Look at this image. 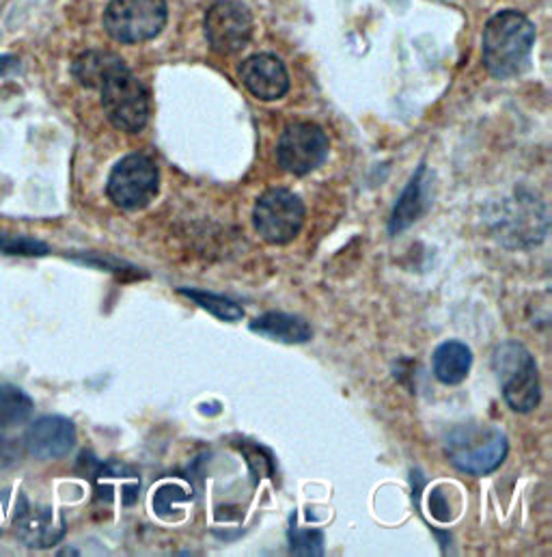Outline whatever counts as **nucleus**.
Returning a JSON list of instances; mask_svg holds the SVG:
<instances>
[{
    "label": "nucleus",
    "instance_id": "obj_17",
    "mask_svg": "<svg viewBox=\"0 0 552 557\" xmlns=\"http://www.w3.org/2000/svg\"><path fill=\"white\" fill-rule=\"evenodd\" d=\"M122 67H126V63L117 54L104 52V50H89V52H83L72 63V74L83 87L100 89L104 81Z\"/></svg>",
    "mask_w": 552,
    "mask_h": 557
},
{
    "label": "nucleus",
    "instance_id": "obj_18",
    "mask_svg": "<svg viewBox=\"0 0 552 557\" xmlns=\"http://www.w3.org/2000/svg\"><path fill=\"white\" fill-rule=\"evenodd\" d=\"M33 413V400L15 385L0 383V428L24 423Z\"/></svg>",
    "mask_w": 552,
    "mask_h": 557
},
{
    "label": "nucleus",
    "instance_id": "obj_19",
    "mask_svg": "<svg viewBox=\"0 0 552 557\" xmlns=\"http://www.w3.org/2000/svg\"><path fill=\"white\" fill-rule=\"evenodd\" d=\"M179 294H184L186 298L195 300L199 307H203L205 311H210L218 320L238 322V320L244 318V309L236 300H231L227 296H221V294H214V292L195 289V287H179Z\"/></svg>",
    "mask_w": 552,
    "mask_h": 557
},
{
    "label": "nucleus",
    "instance_id": "obj_10",
    "mask_svg": "<svg viewBox=\"0 0 552 557\" xmlns=\"http://www.w3.org/2000/svg\"><path fill=\"white\" fill-rule=\"evenodd\" d=\"M205 37L214 52L238 54L253 37V15L238 0H218L205 15Z\"/></svg>",
    "mask_w": 552,
    "mask_h": 557
},
{
    "label": "nucleus",
    "instance_id": "obj_24",
    "mask_svg": "<svg viewBox=\"0 0 552 557\" xmlns=\"http://www.w3.org/2000/svg\"><path fill=\"white\" fill-rule=\"evenodd\" d=\"M20 70V61L11 54H0V76H7L11 72Z\"/></svg>",
    "mask_w": 552,
    "mask_h": 557
},
{
    "label": "nucleus",
    "instance_id": "obj_8",
    "mask_svg": "<svg viewBox=\"0 0 552 557\" xmlns=\"http://www.w3.org/2000/svg\"><path fill=\"white\" fill-rule=\"evenodd\" d=\"M253 223L258 234L271 245L291 243L304 223V206L298 195L287 188L266 190L253 212Z\"/></svg>",
    "mask_w": 552,
    "mask_h": 557
},
{
    "label": "nucleus",
    "instance_id": "obj_22",
    "mask_svg": "<svg viewBox=\"0 0 552 557\" xmlns=\"http://www.w3.org/2000/svg\"><path fill=\"white\" fill-rule=\"evenodd\" d=\"M289 547L293 556H322L324 554V536L315 530H291Z\"/></svg>",
    "mask_w": 552,
    "mask_h": 557
},
{
    "label": "nucleus",
    "instance_id": "obj_14",
    "mask_svg": "<svg viewBox=\"0 0 552 557\" xmlns=\"http://www.w3.org/2000/svg\"><path fill=\"white\" fill-rule=\"evenodd\" d=\"M427 201H429V186H427V169L425 164H421L416 169L409 186L402 190L391 219H389V234L398 236L402 232H406L414 221H418L425 210H427Z\"/></svg>",
    "mask_w": 552,
    "mask_h": 557
},
{
    "label": "nucleus",
    "instance_id": "obj_6",
    "mask_svg": "<svg viewBox=\"0 0 552 557\" xmlns=\"http://www.w3.org/2000/svg\"><path fill=\"white\" fill-rule=\"evenodd\" d=\"M102 109L109 122L122 133H138L149 120V96L137 76L126 67L104 81Z\"/></svg>",
    "mask_w": 552,
    "mask_h": 557
},
{
    "label": "nucleus",
    "instance_id": "obj_15",
    "mask_svg": "<svg viewBox=\"0 0 552 557\" xmlns=\"http://www.w3.org/2000/svg\"><path fill=\"white\" fill-rule=\"evenodd\" d=\"M431 368L442 385H460L468 379L473 368V352L464 342L449 339L434 352Z\"/></svg>",
    "mask_w": 552,
    "mask_h": 557
},
{
    "label": "nucleus",
    "instance_id": "obj_16",
    "mask_svg": "<svg viewBox=\"0 0 552 557\" xmlns=\"http://www.w3.org/2000/svg\"><path fill=\"white\" fill-rule=\"evenodd\" d=\"M251 331L283 344H304L313 335L311 324L304 318L293 313H283V311H268L255 318L251 322Z\"/></svg>",
    "mask_w": 552,
    "mask_h": 557
},
{
    "label": "nucleus",
    "instance_id": "obj_9",
    "mask_svg": "<svg viewBox=\"0 0 552 557\" xmlns=\"http://www.w3.org/2000/svg\"><path fill=\"white\" fill-rule=\"evenodd\" d=\"M328 137L326 133L309 122H298L285 128L276 145L278 164L298 177L319 169L328 156Z\"/></svg>",
    "mask_w": 552,
    "mask_h": 557
},
{
    "label": "nucleus",
    "instance_id": "obj_1",
    "mask_svg": "<svg viewBox=\"0 0 552 557\" xmlns=\"http://www.w3.org/2000/svg\"><path fill=\"white\" fill-rule=\"evenodd\" d=\"M536 46V26L518 11H501L484 28V65L494 78H514L525 72Z\"/></svg>",
    "mask_w": 552,
    "mask_h": 557
},
{
    "label": "nucleus",
    "instance_id": "obj_4",
    "mask_svg": "<svg viewBox=\"0 0 552 557\" xmlns=\"http://www.w3.org/2000/svg\"><path fill=\"white\" fill-rule=\"evenodd\" d=\"M492 370L501 383L507 407L516 413H531L542 398L540 372L534 355L518 342H503L492 352Z\"/></svg>",
    "mask_w": 552,
    "mask_h": 557
},
{
    "label": "nucleus",
    "instance_id": "obj_3",
    "mask_svg": "<svg viewBox=\"0 0 552 557\" xmlns=\"http://www.w3.org/2000/svg\"><path fill=\"white\" fill-rule=\"evenodd\" d=\"M549 208L540 195L516 190L497 210L490 223L497 240L507 249L538 247L549 232Z\"/></svg>",
    "mask_w": 552,
    "mask_h": 557
},
{
    "label": "nucleus",
    "instance_id": "obj_5",
    "mask_svg": "<svg viewBox=\"0 0 552 557\" xmlns=\"http://www.w3.org/2000/svg\"><path fill=\"white\" fill-rule=\"evenodd\" d=\"M158 186L160 173L155 162L145 153H130L113 166L106 195L117 208L137 212L155 199Z\"/></svg>",
    "mask_w": 552,
    "mask_h": 557
},
{
    "label": "nucleus",
    "instance_id": "obj_7",
    "mask_svg": "<svg viewBox=\"0 0 552 557\" xmlns=\"http://www.w3.org/2000/svg\"><path fill=\"white\" fill-rule=\"evenodd\" d=\"M166 17L164 0H111L104 11V26L122 44H140L160 35Z\"/></svg>",
    "mask_w": 552,
    "mask_h": 557
},
{
    "label": "nucleus",
    "instance_id": "obj_2",
    "mask_svg": "<svg viewBox=\"0 0 552 557\" xmlns=\"http://www.w3.org/2000/svg\"><path fill=\"white\" fill-rule=\"evenodd\" d=\"M447 456L468 475H490L507 458L510 443L501 428L490 423H462L447 436Z\"/></svg>",
    "mask_w": 552,
    "mask_h": 557
},
{
    "label": "nucleus",
    "instance_id": "obj_11",
    "mask_svg": "<svg viewBox=\"0 0 552 557\" xmlns=\"http://www.w3.org/2000/svg\"><path fill=\"white\" fill-rule=\"evenodd\" d=\"M24 445L37 460L65 458L76 445V425L63 416L35 419L24 434Z\"/></svg>",
    "mask_w": 552,
    "mask_h": 557
},
{
    "label": "nucleus",
    "instance_id": "obj_20",
    "mask_svg": "<svg viewBox=\"0 0 552 557\" xmlns=\"http://www.w3.org/2000/svg\"><path fill=\"white\" fill-rule=\"evenodd\" d=\"M50 253V247L41 240L17 236V234H0V256L9 258H43Z\"/></svg>",
    "mask_w": 552,
    "mask_h": 557
},
{
    "label": "nucleus",
    "instance_id": "obj_23",
    "mask_svg": "<svg viewBox=\"0 0 552 557\" xmlns=\"http://www.w3.org/2000/svg\"><path fill=\"white\" fill-rule=\"evenodd\" d=\"M429 512L438 519V521H451V512H449V504H444L442 497V488H436L429 497Z\"/></svg>",
    "mask_w": 552,
    "mask_h": 557
},
{
    "label": "nucleus",
    "instance_id": "obj_21",
    "mask_svg": "<svg viewBox=\"0 0 552 557\" xmlns=\"http://www.w3.org/2000/svg\"><path fill=\"white\" fill-rule=\"evenodd\" d=\"M188 497L190 495L179 484H164L153 493V512L164 519L177 517L175 506L188 502Z\"/></svg>",
    "mask_w": 552,
    "mask_h": 557
},
{
    "label": "nucleus",
    "instance_id": "obj_12",
    "mask_svg": "<svg viewBox=\"0 0 552 557\" xmlns=\"http://www.w3.org/2000/svg\"><path fill=\"white\" fill-rule=\"evenodd\" d=\"M244 87L264 102L280 100L289 91V74L275 54H253L240 65Z\"/></svg>",
    "mask_w": 552,
    "mask_h": 557
},
{
    "label": "nucleus",
    "instance_id": "obj_13",
    "mask_svg": "<svg viewBox=\"0 0 552 557\" xmlns=\"http://www.w3.org/2000/svg\"><path fill=\"white\" fill-rule=\"evenodd\" d=\"M13 525L17 539L33 549H48L65 534L63 519H57L50 508H33L28 504H20Z\"/></svg>",
    "mask_w": 552,
    "mask_h": 557
}]
</instances>
